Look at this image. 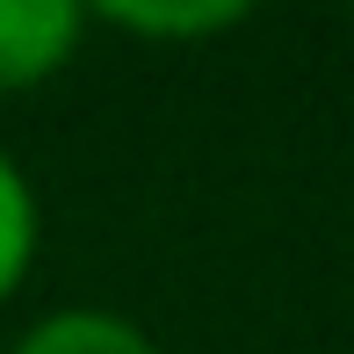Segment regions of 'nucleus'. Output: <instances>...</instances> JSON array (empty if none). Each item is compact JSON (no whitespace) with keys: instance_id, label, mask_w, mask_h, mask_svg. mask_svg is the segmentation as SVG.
I'll list each match as a JSON object with an SVG mask.
<instances>
[{"instance_id":"1","label":"nucleus","mask_w":354,"mask_h":354,"mask_svg":"<svg viewBox=\"0 0 354 354\" xmlns=\"http://www.w3.org/2000/svg\"><path fill=\"white\" fill-rule=\"evenodd\" d=\"M94 15L87 0H0V94H29L80 58Z\"/></svg>"},{"instance_id":"2","label":"nucleus","mask_w":354,"mask_h":354,"mask_svg":"<svg viewBox=\"0 0 354 354\" xmlns=\"http://www.w3.org/2000/svg\"><path fill=\"white\" fill-rule=\"evenodd\" d=\"M261 8L268 0H87L94 22L123 29V37H145V44H203V37L239 29Z\"/></svg>"},{"instance_id":"3","label":"nucleus","mask_w":354,"mask_h":354,"mask_svg":"<svg viewBox=\"0 0 354 354\" xmlns=\"http://www.w3.org/2000/svg\"><path fill=\"white\" fill-rule=\"evenodd\" d=\"M8 354H167V347L109 304H66V311H44L37 326H22Z\"/></svg>"},{"instance_id":"4","label":"nucleus","mask_w":354,"mask_h":354,"mask_svg":"<svg viewBox=\"0 0 354 354\" xmlns=\"http://www.w3.org/2000/svg\"><path fill=\"white\" fill-rule=\"evenodd\" d=\"M37 246H44V203H37V181H29L22 159L0 145V304H15V289L29 282Z\"/></svg>"},{"instance_id":"5","label":"nucleus","mask_w":354,"mask_h":354,"mask_svg":"<svg viewBox=\"0 0 354 354\" xmlns=\"http://www.w3.org/2000/svg\"><path fill=\"white\" fill-rule=\"evenodd\" d=\"M347 8H354V0H347Z\"/></svg>"}]
</instances>
